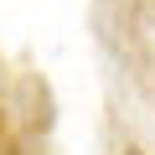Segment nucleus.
I'll list each match as a JSON object with an SVG mask.
<instances>
[{
    "mask_svg": "<svg viewBox=\"0 0 155 155\" xmlns=\"http://www.w3.org/2000/svg\"><path fill=\"white\" fill-rule=\"evenodd\" d=\"M0 155H31V150H26V140H21L16 129H11V140H5V145H0Z\"/></svg>",
    "mask_w": 155,
    "mask_h": 155,
    "instance_id": "nucleus-2",
    "label": "nucleus"
},
{
    "mask_svg": "<svg viewBox=\"0 0 155 155\" xmlns=\"http://www.w3.org/2000/svg\"><path fill=\"white\" fill-rule=\"evenodd\" d=\"M119 155H145V150H134V145H124V150H119Z\"/></svg>",
    "mask_w": 155,
    "mask_h": 155,
    "instance_id": "nucleus-3",
    "label": "nucleus"
},
{
    "mask_svg": "<svg viewBox=\"0 0 155 155\" xmlns=\"http://www.w3.org/2000/svg\"><path fill=\"white\" fill-rule=\"evenodd\" d=\"M16 98H21V119H26V129L31 134H47L52 129V88H47V78H36V72H21L16 78Z\"/></svg>",
    "mask_w": 155,
    "mask_h": 155,
    "instance_id": "nucleus-1",
    "label": "nucleus"
}]
</instances>
